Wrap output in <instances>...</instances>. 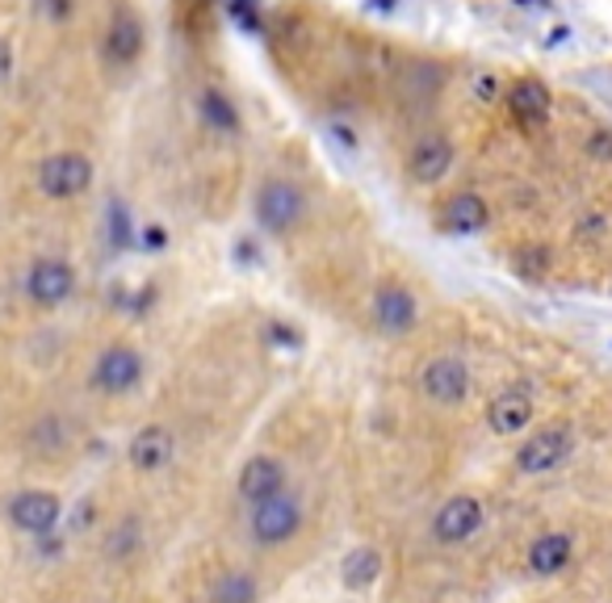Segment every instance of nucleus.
I'll return each instance as SVG.
<instances>
[{"label":"nucleus","mask_w":612,"mask_h":603,"mask_svg":"<svg viewBox=\"0 0 612 603\" xmlns=\"http://www.w3.org/2000/svg\"><path fill=\"white\" fill-rule=\"evenodd\" d=\"M34 185L47 202H76L93 185V160L80 151H55L34 168Z\"/></svg>","instance_id":"obj_4"},{"label":"nucleus","mask_w":612,"mask_h":603,"mask_svg":"<svg viewBox=\"0 0 612 603\" xmlns=\"http://www.w3.org/2000/svg\"><path fill=\"white\" fill-rule=\"evenodd\" d=\"M139 541H143V536H139V520H122V524L110 532L105 553H110V558H126L131 549H139Z\"/></svg>","instance_id":"obj_23"},{"label":"nucleus","mask_w":612,"mask_h":603,"mask_svg":"<svg viewBox=\"0 0 612 603\" xmlns=\"http://www.w3.org/2000/svg\"><path fill=\"white\" fill-rule=\"evenodd\" d=\"M76 436H72V428L63 423V419H55V415H42L39 423L30 428V449H39L42 457H51V452H63L68 444H72Z\"/></svg>","instance_id":"obj_22"},{"label":"nucleus","mask_w":612,"mask_h":603,"mask_svg":"<svg viewBox=\"0 0 612 603\" xmlns=\"http://www.w3.org/2000/svg\"><path fill=\"white\" fill-rule=\"evenodd\" d=\"M482 524H487V508H482L479 494H449L437 508V515H432L428 536L440 549H458L466 541H475L482 532Z\"/></svg>","instance_id":"obj_7"},{"label":"nucleus","mask_w":612,"mask_h":603,"mask_svg":"<svg viewBox=\"0 0 612 603\" xmlns=\"http://www.w3.org/2000/svg\"><path fill=\"white\" fill-rule=\"evenodd\" d=\"M4 515H9V524L18 528L21 536H34V541H42V536H51L59 528V520H63V499H59L55 490H18L9 503H4Z\"/></svg>","instance_id":"obj_10"},{"label":"nucleus","mask_w":612,"mask_h":603,"mask_svg":"<svg viewBox=\"0 0 612 603\" xmlns=\"http://www.w3.org/2000/svg\"><path fill=\"white\" fill-rule=\"evenodd\" d=\"M176 457V432L173 428H164V423H147V428H139L131 436V444H126V461H131L134 473H164L173 466Z\"/></svg>","instance_id":"obj_16"},{"label":"nucleus","mask_w":612,"mask_h":603,"mask_svg":"<svg viewBox=\"0 0 612 603\" xmlns=\"http://www.w3.org/2000/svg\"><path fill=\"white\" fill-rule=\"evenodd\" d=\"M503 105L512 113V122H517L520 131H541L545 122H550V89L533 80V75H517V80H508L503 84Z\"/></svg>","instance_id":"obj_15"},{"label":"nucleus","mask_w":612,"mask_h":603,"mask_svg":"<svg viewBox=\"0 0 612 603\" xmlns=\"http://www.w3.org/2000/svg\"><path fill=\"white\" fill-rule=\"evenodd\" d=\"M432 223L449 239H470V235H482L491 226V206H487V197L475 193V188H458V193L440 197Z\"/></svg>","instance_id":"obj_11"},{"label":"nucleus","mask_w":612,"mask_h":603,"mask_svg":"<svg viewBox=\"0 0 612 603\" xmlns=\"http://www.w3.org/2000/svg\"><path fill=\"white\" fill-rule=\"evenodd\" d=\"M211 603H261V583L252 570H227L211 586Z\"/></svg>","instance_id":"obj_20"},{"label":"nucleus","mask_w":612,"mask_h":603,"mask_svg":"<svg viewBox=\"0 0 612 603\" xmlns=\"http://www.w3.org/2000/svg\"><path fill=\"white\" fill-rule=\"evenodd\" d=\"M382 579V553L374 545H357L345 553V562H340V586L353 591V595H361L369 586Z\"/></svg>","instance_id":"obj_18"},{"label":"nucleus","mask_w":612,"mask_h":603,"mask_svg":"<svg viewBox=\"0 0 612 603\" xmlns=\"http://www.w3.org/2000/svg\"><path fill=\"white\" fill-rule=\"evenodd\" d=\"M282 490H289V470L286 461L273 457V452H256L235 473V499L244 508H256V503H265V499L282 494Z\"/></svg>","instance_id":"obj_13"},{"label":"nucleus","mask_w":612,"mask_h":603,"mask_svg":"<svg viewBox=\"0 0 612 603\" xmlns=\"http://www.w3.org/2000/svg\"><path fill=\"white\" fill-rule=\"evenodd\" d=\"M143 374H147V360H143L139 348H131V344H110V348L96 352L93 369H89V386L105 398H122L143 386Z\"/></svg>","instance_id":"obj_5"},{"label":"nucleus","mask_w":612,"mask_h":603,"mask_svg":"<svg viewBox=\"0 0 612 603\" xmlns=\"http://www.w3.org/2000/svg\"><path fill=\"white\" fill-rule=\"evenodd\" d=\"M571 452H574L571 423H545V428H537V432H529L520 440L512 466H517V473H524V478H541V473L562 470V466L571 461Z\"/></svg>","instance_id":"obj_3"},{"label":"nucleus","mask_w":612,"mask_h":603,"mask_svg":"<svg viewBox=\"0 0 612 603\" xmlns=\"http://www.w3.org/2000/svg\"><path fill=\"white\" fill-rule=\"evenodd\" d=\"M9 80V47H4V38H0V84Z\"/></svg>","instance_id":"obj_25"},{"label":"nucleus","mask_w":612,"mask_h":603,"mask_svg":"<svg viewBox=\"0 0 612 603\" xmlns=\"http://www.w3.org/2000/svg\"><path fill=\"white\" fill-rule=\"evenodd\" d=\"M533 415H537L533 386L529 381H508L487 402V428H491V436H503V440L508 436H524L529 423H533Z\"/></svg>","instance_id":"obj_12"},{"label":"nucleus","mask_w":612,"mask_h":603,"mask_svg":"<svg viewBox=\"0 0 612 603\" xmlns=\"http://www.w3.org/2000/svg\"><path fill=\"white\" fill-rule=\"evenodd\" d=\"M306 524V499L298 490H282L265 503L248 508V536L256 549H286Z\"/></svg>","instance_id":"obj_1"},{"label":"nucleus","mask_w":612,"mask_h":603,"mask_svg":"<svg viewBox=\"0 0 612 603\" xmlns=\"http://www.w3.org/2000/svg\"><path fill=\"white\" fill-rule=\"evenodd\" d=\"M574 562V532L567 528H550L529 545V570L537 579H558L567 565Z\"/></svg>","instance_id":"obj_17"},{"label":"nucleus","mask_w":612,"mask_h":603,"mask_svg":"<svg viewBox=\"0 0 612 603\" xmlns=\"http://www.w3.org/2000/svg\"><path fill=\"white\" fill-rule=\"evenodd\" d=\"M139 47H143V25H139V18H134L131 9H122L114 18V25H110L105 51H110L118 63H131V59L139 55Z\"/></svg>","instance_id":"obj_19"},{"label":"nucleus","mask_w":612,"mask_h":603,"mask_svg":"<svg viewBox=\"0 0 612 603\" xmlns=\"http://www.w3.org/2000/svg\"><path fill=\"white\" fill-rule=\"evenodd\" d=\"M470 390H475V374L453 352H437L420 365V395L432 407H461L470 398Z\"/></svg>","instance_id":"obj_8"},{"label":"nucleus","mask_w":612,"mask_h":603,"mask_svg":"<svg viewBox=\"0 0 612 603\" xmlns=\"http://www.w3.org/2000/svg\"><path fill=\"white\" fill-rule=\"evenodd\" d=\"M583 147H588V155H592L595 164H612V131L595 126V131L583 139Z\"/></svg>","instance_id":"obj_24"},{"label":"nucleus","mask_w":612,"mask_h":603,"mask_svg":"<svg viewBox=\"0 0 612 603\" xmlns=\"http://www.w3.org/2000/svg\"><path fill=\"white\" fill-rule=\"evenodd\" d=\"M306 206H310L306 188L289 176H265L256 188V223L265 235H277V239H286L303 226Z\"/></svg>","instance_id":"obj_2"},{"label":"nucleus","mask_w":612,"mask_h":603,"mask_svg":"<svg viewBox=\"0 0 612 603\" xmlns=\"http://www.w3.org/2000/svg\"><path fill=\"white\" fill-rule=\"evenodd\" d=\"M453 160H458L453 139H449L445 131H437V126H428V131H420L411 143H407L402 168H407V176H411V185L432 188L453 172Z\"/></svg>","instance_id":"obj_9"},{"label":"nucleus","mask_w":612,"mask_h":603,"mask_svg":"<svg viewBox=\"0 0 612 603\" xmlns=\"http://www.w3.org/2000/svg\"><path fill=\"white\" fill-rule=\"evenodd\" d=\"M76 294V268L59 256H42V260L30 264L26 273V298L42 306V310H59L63 302H72Z\"/></svg>","instance_id":"obj_14"},{"label":"nucleus","mask_w":612,"mask_h":603,"mask_svg":"<svg viewBox=\"0 0 612 603\" xmlns=\"http://www.w3.org/2000/svg\"><path fill=\"white\" fill-rule=\"evenodd\" d=\"M369 323L382 339H402L420 323V298L402 282H382L369 294Z\"/></svg>","instance_id":"obj_6"},{"label":"nucleus","mask_w":612,"mask_h":603,"mask_svg":"<svg viewBox=\"0 0 612 603\" xmlns=\"http://www.w3.org/2000/svg\"><path fill=\"white\" fill-rule=\"evenodd\" d=\"M202 122L218 139H235L239 134V113H235V105L223 93H202Z\"/></svg>","instance_id":"obj_21"}]
</instances>
